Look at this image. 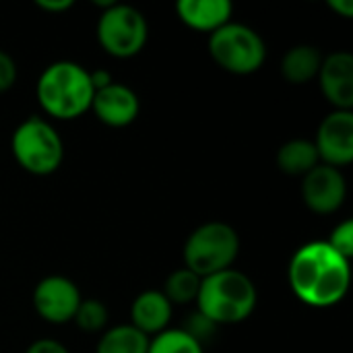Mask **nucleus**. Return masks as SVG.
Here are the masks:
<instances>
[{
  "instance_id": "obj_1",
  "label": "nucleus",
  "mask_w": 353,
  "mask_h": 353,
  "mask_svg": "<svg viewBox=\"0 0 353 353\" xmlns=\"http://www.w3.org/2000/svg\"><path fill=\"white\" fill-rule=\"evenodd\" d=\"M288 279L294 296L312 308H331L339 304L352 283L350 261L337 254L327 240L300 246L288 267Z\"/></svg>"
},
{
  "instance_id": "obj_2",
  "label": "nucleus",
  "mask_w": 353,
  "mask_h": 353,
  "mask_svg": "<svg viewBox=\"0 0 353 353\" xmlns=\"http://www.w3.org/2000/svg\"><path fill=\"white\" fill-rule=\"evenodd\" d=\"M37 101L56 120H74L91 110L93 87L89 70L72 60H58L37 79Z\"/></svg>"
},
{
  "instance_id": "obj_3",
  "label": "nucleus",
  "mask_w": 353,
  "mask_h": 353,
  "mask_svg": "<svg viewBox=\"0 0 353 353\" xmlns=\"http://www.w3.org/2000/svg\"><path fill=\"white\" fill-rule=\"evenodd\" d=\"M259 302L254 281L236 269L209 275L201 281L196 296V312L213 325H236L246 321Z\"/></svg>"
},
{
  "instance_id": "obj_4",
  "label": "nucleus",
  "mask_w": 353,
  "mask_h": 353,
  "mask_svg": "<svg viewBox=\"0 0 353 353\" xmlns=\"http://www.w3.org/2000/svg\"><path fill=\"white\" fill-rule=\"evenodd\" d=\"M240 254L238 232L223 221L199 225L184 244V267L201 279L234 269Z\"/></svg>"
},
{
  "instance_id": "obj_5",
  "label": "nucleus",
  "mask_w": 353,
  "mask_h": 353,
  "mask_svg": "<svg viewBox=\"0 0 353 353\" xmlns=\"http://www.w3.org/2000/svg\"><path fill=\"white\" fill-rule=\"evenodd\" d=\"M10 149L17 163L33 176L54 174L64 157V145L56 128L37 116L23 120L10 139Z\"/></svg>"
},
{
  "instance_id": "obj_6",
  "label": "nucleus",
  "mask_w": 353,
  "mask_h": 353,
  "mask_svg": "<svg viewBox=\"0 0 353 353\" xmlns=\"http://www.w3.org/2000/svg\"><path fill=\"white\" fill-rule=\"evenodd\" d=\"M209 54L232 74H252L267 60L265 39L244 23H225L209 35Z\"/></svg>"
},
{
  "instance_id": "obj_7",
  "label": "nucleus",
  "mask_w": 353,
  "mask_h": 353,
  "mask_svg": "<svg viewBox=\"0 0 353 353\" xmlns=\"http://www.w3.org/2000/svg\"><path fill=\"white\" fill-rule=\"evenodd\" d=\"M149 37V25L143 12L130 4H110L97 19V41L114 58L137 56Z\"/></svg>"
},
{
  "instance_id": "obj_8",
  "label": "nucleus",
  "mask_w": 353,
  "mask_h": 353,
  "mask_svg": "<svg viewBox=\"0 0 353 353\" xmlns=\"http://www.w3.org/2000/svg\"><path fill=\"white\" fill-rule=\"evenodd\" d=\"M81 300L83 298L77 283L62 275L43 277L33 290L35 312L52 325L70 323L77 314Z\"/></svg>"
},
{
  "instance_id": "obj_9",
  "label": "nucleus",
  "mask_w": 353,
  "mask_h": 353,
  "mask_svg": "<svg viewBox=\"0 0 353 353\" xmlns=\"http://www.w3.org/2000/svg\"><path fill=\"white\" fill-rule=\"evenodd\" d=\"M312 143L321 163L337 170L350 165L353 161V112L333 110L325 116Z\"/></svg>"
},
{
  "instance_id": "obj_10",
  "label": "nucleus",
  "mask_w": 353,
  "mask_h": 353,
  "mask_svg": "<svg viewBox=\"0 0 353 353\" xmlns=\"http://www.w3.org/2000/svg\"><path fill=\"white\" fill-rule=\"evenodd\" d=\"M302 199L304 205L316 215H331L339 211L347 199V184L341 170L319 163L304 176Z\"/></svg>"
},
{
  "instance_id": "obj_11",
  "label": "nucleus",
  "mask_w": 353,
  "mask_h": 353,
  "mask_svg": "<svg viewBox=\"0 0 353 353\" xmlns=\"http://www.w3.org/2000/svg\"><path fill=\"white\" fill-rule=\"evenodd\" d=\"M91 112L110 128H124L132 124L141 112L139 95L124 83H110L93 93Z\"/></svg>"
},
{
  "instance_id": "obj_12",
  "label": "nucleus",
  "mask_w": 353,
  "mask_h": 353,
  "mask_svg": "<svg viewBox=\"0 0 353 353\" xmlns=\"http://www.w3.org/2000/svg\"><path fill=\"white\" fill-rule=\"evenodd\" d=\"M321 91L335 110L352 112L353 108V56L335 52L325 56L319 70Z\"/></svg>"
},
{
  "instance_id": "obj_13",
  "label": "nucleus",
  "mask_w": 353,
  "mask_h": 353,
  "mask_svg": "<svg viewBox=\"0 0 353 353\" xmlns=\"http://www.w3.org/2000/svg\"><path fill=\"white\" fill-rule=\"evenodd\" d=\"M172 304L163 292L147 290L139 294L130 306V325L145 333L149 339L168 329L172 321Z\"/></svg>"
},
{
  "instance_id": "obj_14",
  "label": "nucleus",
  "mask_w": 353,
  "mask_h": 353,
  "mask_svg": "<svg viewBox=\"0 0 353 353\" xmlns=\"http://www.w3.org/2000/svg\"><path fill=\"white\" fill-rule=\"evenodd\" d=\"M176 12L186 27L211 35L232 21L234 6L230 0H180Z\"/></svg>"
},
{
  "instance_id": "obj_15",
  "label": "nucleus",
  "mask_w": 353,
  "mask_h": 353,
  "mask_svg": "<svg viewBox=\"0 0 353 353\" xmlns=\"http://www.w3.org/2000/svg\"><path fill=\"white\" fill-rule=\"evenodd\" d=\"M323 60L325 56L316 46L310 43L294 46L281 58V74L292 85H306L319 77Z\"/></svg>"
},
{
  "instance_id": "obj_16",
  "label": "nucleus",
  "mask_w": 353,
  "mask_h": 353,
  "mask_svg": "<svg viewBox=\"0 0 353 353\" xmlns=\"http://www.w3.org/2000/svg\"><path fill=\"white\" fill-rule=\"evenodd\" d=\"M321 163L316 147L308 139H292L277 151V165L290 176H306Z\"/></svg>"
},
{
  "instance_id": "obj_17",
  "label": "nucleus",
  "mask_w": 353,
  "mask_h": 353,
  "mask_svg": "<svg viewBox=\"0 0 353 353\" xmlns=\"http://www.w3.org/2000/svg\"><path fill=\"white\" fill-rule=\"evenodd\" d=\"M149 337L132 325H120L103 331L95 353H147Z\"/></svg>"
},
{
  "instance_id": "obj_18",
  "label": "nucleus",
  "mask_w": 353,
  "mask_h": 353,
  "mask_svg": "<svg viewBox=\"0 0 353 353\" xmlns=\"http://www.w3.org/2000/svg\"><path fill=\"white\" fill-rule=\"evenodd\" d=\"M201 277L196 273H192L190 269H178L174 271L168 279H165V288H163V296L170 300V304H188V302H196L199 290H201Z\"/></svg>"
},
{
  "instance_id": "obj_19",
  "label": "nucleus",
  "mask_w": 353,
  "mask_h": 353,
  "mask_svg": "<svg viewBox=\"0 0 353 353\" xmlns=\"http://www.w3.org/2000/svg\"><path fill=\"white\" fill-rule=\"evenodd\" d=\"M147 353H205V350L184 329H165L151 337Z\"/></svg>"
},
{
  "instance_id": "obj_20",
  "label": "nucleus",
  "mask_w": 353,
  "mask_h": 353,
  "mask_svg": "<svg viewBox=\"0 0 353 353\" xmlns=\"http://www.w3.org/2000/svg\"><path fill=\"white\" fill-rule=\"evenodd\" d=\"M108 306L95 298L89 300H81L77 314H74V323L83 333H101L108 325Z\"/></svg>"
},
{
  "instance_id": "obj_21",
  "label": "nucleus",
  "mask_w": 353,
  "mask_h": 353,
  "mask_svg": "<svg viewBox=\"0 0 353 353\" xmlns=\"http://www.w3.org/2000/svg\"><path fill=\"white\" fill-rule=\"evenodd\" d=\"M327 244H329L337 254H341L343 259L352 261V256H353V221L352 219H345L343 223H339V225L333 230V234H331V238L327 240Z\"/></svg>"
},
{
  "instance_id": "obj_22",
  "label": "nucleus",
  "mask_w": 353,
  "mask_h": 353,
  "mask_svg": "<svg viewBox=\"0 0 353 353\" xmlns=\"http://www.w3.org/2000/svg\"><path fill=\"white\" fill-rule=\"evenodd\" d=\"M215 329H217V325H213L209 319H205L201 312H194L188 321H186V327H184V331L190 335V337H194L201 345H203V339H209L213 333H215Z\"/></svg>"
},
{
  "instance_id": "obj_23",
  "label": "nucleus",
  "mask_w": 353,
  "mask_h": 353,
  "mask_svg": "<svg viewBox=\"0 0 353 353\" xmlns=\"http://www.w3.org/2000/svg\"><path fill=\"white\" fill-rule=\"evenodd\" d=\"M17 83V62L12 60L10 54L0 50V93L12 89Z\"/></svg>"
},
{
  "instance_id": "obj_24",
  "label": "nucleus",
  "mask_w": 353,
  "mask_h": 353,
  "mask_svg": "<svg viewBox=\"0 0 353 353\" xmlns=\"http://www.w3.org/2000/svg\"><path fill=\"white\" fill-rule=\"evenodd\" d=\"M25 353H70L56 339H37L33 341Z\"/></svg>"
},
{
  "instance_id": "obj_25",
  "label": "nucleus",
  "mask_w": 353,
  "mask_h": 353,
  "mask_svg": "<svg viewBox=\"0 0 353 353\" xmlns=\"http://www.w3.org/2000/svg\"><path fill=\"white\" fill-rule=\"evenodd\" d=\"M37 8L48 10V12H66L68 8L74 6V0H37Z\"/></svg>"
},
{
  "instance_id": "obj_26",
  "label": "nucleus",
  "mask_w": 353,
  "mask_h": 353,
  "mask_svg": "<svg viewBox=\"0 0 353 353\" xmlns=\"http://www.w3.org/2000/svg\"><path fill=\"white\" fill-rule=\"evenodd\" d=\"M89 79H91V87H93V91H99V89H103V87H108L110 83H114V79H112V74L108 72V70H89Z\"/></svg>"
},
{
  "instance_id": "obj_27",
  "label": "nucleus",
  "mask_w": 353,
  "mask_h": 353,
  "mask_svg": "<svg viewBox=\"0 0 353 353\" xmlns=\"http://www.w3.org/2000/svg\"><path fill=\"white\" fill-rule=\"evenodd\" d=\"M329 6L341 14L343 19H352L353 17V2L352 0H329Z\"/></svg>"
}]
</instances>
